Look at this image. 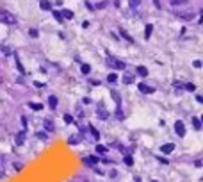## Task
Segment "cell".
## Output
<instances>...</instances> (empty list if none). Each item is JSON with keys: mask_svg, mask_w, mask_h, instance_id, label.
Instances as JSON below:
<instances>
[{"mask_svg": "<svg viewBox=\"0 0 203 182\" xmlns=\"http://www.w3.org/2000/svg\"><path fill=\"white\" fill-rule=\"evenodd\" d=\"M107 152V148L103 145H96V154H105Z\"/></svg>", "mask_w": 203, "mask_h": 182, "instance_id": "d4e9b609", "label": "cell"}, {"mask_svg": "<svg viewBox=\"0 0 203 182\" xmlns=\"http://www.w3.org/2000/svg\"><path fill=\"white\" fill-rule=\"evenodd\" d=\"M152 30H153V25H146V29H144V38L146 39L152 36Z\"/></svg>", "mask_w": 203, "mask_h": 182, "instance_id": "2e32d148", "label": "cell"}, {"mask_svg": "<svg viewBox=\"0 0 203 182\" xmlns=\"http://www.w3.org/2000/svg\"><path fill=\"white\" fill-rule=\"evenodd\" d=\"M89 130H91V134H93V138L98 141V139H100V134H98V130L94 129V127H91V125H89Z\"/></svg>", "mask_w": 203, "mask_h": 182, "instance_id": "7402d4cb", "label": "cell"}, {"mask_svg": "<svg viewBox=\"0 0 203 182\" xmlns=\"http://www.w3.org/2000/svg\"><path fill=\"white\" fill-rule=\"evenodd\" d=\"M80 71H82V73H86V75H87V73L91 71V66H89V64H82V66H80Z\"/></svg>", "mask_w": 203, "mask_h": 182, "instance_id": "603a6c76", "label": "cell"}, {"mask_svg": "<svg viewBox=\"0 0 203 182\" xmlns=\"http://www.w3.org/2000/svg\"><path fill=\"white\" fill-rule=\"evenodd\" d=\"M53 16H55V20H59V22H63V20H64V18H63V15H61L59 11H53Z\"/></svg>", "mask_w": 203, "mask_h": 182, "instance_id": "4316f807", "label": "cell"}, {"mask_svg": "<svg viewBox=\"0 0 203 182\" xmlns=\"http://www.w3.org/2000/svg\"><path fill=\"white\" fill-rule=\"evenodd\" d=\"M137 73H139L141 77H146L148 75V70L144 68V66H137Z\"/></svg>", "mask_w": 203, "mask_h": 182, "instance_id": "e0dca14e", "label": "cell"}, {"mask_svg": "<svg viewBox=\"0 0 203 182\" xmlns=\"http://www.w3.org/2000/svg\"><path fill=\"white\" fill-rule=\"evenodd\" d=\"M192 64H194V68H201V61H198V59H196Z\"/></svg>", "mask_w": 203, "mask_h": 182, "instance_id": "836d02e7", "label": "cell"}, {"mask_svg": "<svg viewBox=\"0 0 203 182\" xmlns=\"http://www.w3.org/2000/svg\"><path fill=\"white\" fill-rule=\"evenodd\" d=\"M139 91H141V93H153V87H152V86H146V84L143 82V84H139Z\"/></svg>", "mask_w": 203, "mask_h": 182, "instance_id": "8992f818", "label": "cell"}, {"mask_svg": "<svg viewBox=\"0 0 203 182\" xmlns=\"http://www.w3.org/2000/svg\"><path fill=\"white\" fill-rule=\"evenodd\" d=\"M192 125H194L196 130H200V129H201V121H200V118H192Z\"/></svg>", "mask_w": 203, "mask_h": 182, "instance_id": "ffe728a7", "label": "cell"}, {"mask_svg": "<svg viewBox=\"0 0 203 182\" xmlns=\"http://www.w3.org/2000/svg\"><path fill=\"white\" fill-rule=\"evenodd\" d=\"M175 15H177L178 18H182V20H192L196 16V13L189 9V11H175Z\"/></svg>", "mask_w": 203, "mask_h": 182, "instance_id": "7a4b0ae2", "label": "cell"}, {"mask_svg": "<svg viewBox=\"0 0 203 182\" xmlns=\"http://www.w3.org/2000/svg\"><path fill=\"white\" fill-rule=\"evenodd\" d=\"M196 100H198V102L201 104V102H203V97H201V95H196Z\"/></svg>", "mask_w": 203, "mask_h": 182, "instance_id": "74e56055", "label": "cell"}, {"mask_svg": "<svg viewBox=\"0 0 203 182\" xmlns=\"http://www.w3.org/2000/svg\"><path fill=\"white\" fill-rule=\"evenodd\" d=\"M153 182H157V180H153Z\"/></svg>", "mask_w": 203, "mask_h": 182, "instance_id": "f35d334b", "label": "cell"}, {"mask_svg": "<svg viewBox=\"0 0 203 182\" xmlns=\"http://www.w3.org/2000/svg\"><path fill=\"white\" fill-rule=\"evenodd\" d=\"M107 80H109L111 84H114V82H118V75H116V73H109V75H107Z\"/></svg>", "mask_w": 203, "mask_h": 182, "instance_id": "9a60e30c", "label": "cell"}, {"mask_svg": "<svg viewBox=\"0 0 203 182\" xmlns=\"http://www.w3.org/2000/svg\"><path fill=\"white\" fill-rule=\"evenodd\" d=\"M130 5H132V7H135V5H139V0H130Z\"/></svg>", "mask_w": 203, "mask_h": 182, "instance_id": "8d00e7d4", "label": "cell"}, {"mask_svg": "<svg viewBox=\"0 0 203 182\" xmlns=\"http://www.w3.org/2000/svg\"><path fill=\"white\" fill-rule=\"evenodd\" d=\"M61 15H63V18H66V20H73V11H70V9H63Z\"/></svg>", "mask_w": 203, "mask_h": 182, "instance_id": "52a82bcc", "label": "cell"}, {"mask_svg": "<svg viewBox=\"0 0 203 182\" xmlns=\"http://www.w3.org/2000/svg\"><path fill=\"white\" fill-rule=\"evenodd\" d=\"M173 150H175V143H166V145L160 146V152L162 154H171Z\"/></svg>", "mask_w": 203, "mask_h": 182, "instance_id": "5b68a950", "label": "cell"}, {"mask_svg": "<svg viewBox=\"0 0 203 182\" xmlns=\"http://www.w3.org/2000/svg\"><path fill=\"white\" fill-rule=\"evenodd\" d=\"M107 61H109L116 70H125V63H123V61H118V59H112V57H109Z\"/></svg>", "mask_w": 203, "mask_h": 182, "instance_id": "277c9868", "label": "cell"}, {"mask_svg": "<svg viewBox=\"0 0 203 182\" xmlns=\"http://www.w3.org/2000/svg\"><path fill=\"white\" fill-rule=\"evenodd\" d=\"M39 7H41L43 11H48V9H52V4L48 2V0H41V4H39Z\"/></svg>", "mask_w": 203, "mask_h": 182, "instance_id": "9c48e42d", "label": "cell"}, {"mask_svg": "<svg viewBox=\"0 0 203 182\" xmlns=\"http://www.w3.org/2000/svg\"><path fill=\"white\" fill-rule=\"evenodd\" d=\"M22 125H23V130H27V120H25V116H22Z\"/></svg>", "mask_w": 203, "mask_h": 182, "instance_id": "e575fe53", "label": "cell"}, {"mask_svg": "<svg viewBox=\"0 0 203 182\" xmlns=\"http://www.w3.org/2000/svg\"><path fill=\"white\" fill-rule=\"evenodd\" d=\"M36 136H38V139H46V134L45 132H38Z\"/></svg>", "mask_w": 203, "mask_h": 182, "instance_id": "d6a6232c", "label": "cell"}, {"mask_svg": "<svg viewBox=\"0 0 203 182\" xmlns=\"http://www.w3.org/2000/svg\"><path fill=\"white\" fill-rule=\"evenodd\" d=\"M0 50H2L4 54H11V50L7 48V46H0Z\"/></svg>", "mask_w": 203, "mask_h": 182, "instance_id": "d590c367", "label": "cell"}, {"mask_svg": "<svg viewBox=\"0 0 203 182\" xmlns=\"http://www.w3.org/2000/svg\"><path fill=\"white\" fill-rule=\"evenodd\" d=\"M16 66H18V70L22 71V73H25V70H23V66H22V63H20V61L16 59Z\"/></svg>", "mask_w": 203, "mask_h": 182, "instance_id": "1f68e13d", "label": "cell"}, {"mask_svg": "<svg viewBox=\"0 0 203 182\" xmlns=\"http://www.w3.org/2000/svg\"><path fill=\"white\" fill-rule=\"evenodd\" d=\"M86 163H91V164H96V163H98V159H96V157H89V159H86Z\"/></svg>", "mask_w": 203, "mask_h": 182, "instance_id": "f546056e", "label": "cell"}, {"mask_svg": "<svg viewBox=\"0 0 203 182\" xmlns=\"http://www.w3.org/2000/svg\"><path fill=\"white\" fill-rule=\"evenodd\" d=\"M112 97H114V100H116V102H118V105H119V104H121V100H119V95H118L116 91H112Z\"/></svg>", "mask_w": 203, "mask_h": 182, "instance_id": "4dcf8cb0", "label": "cell"}, {"mask_svg": "<svg viewBox=\"0 0 203 182\" xmlns=\"http://www.w3.org/2000/svg\"><path fill=\"white\" fill-rule=\"evenodd\" d=\"M48 105H50V109H55L57 107V97H50L48 98Z\"/></svg>", "mask_w": 203, "mask_h": 182, "instance_id": "7c38bea8", "label": "cell"}, {"mask_svg": "<svg viewBox=\"0 0 203 182\" xmlns=\"http://www.w3.org/2000/svg\"><path fill=\"white\" fill-rule=\"evenodd\" d=\"M123 161H125V164H127V166H132V164H134L132 156H125V159H123Z\"/></svg>", "mask_w": 203, "mask_h": 182, "instance_id": "cb8c5ba5", "label": "cell"}, {"mask_svg": "<svg viewBox=\"0 0 203 182\" xmlns=\"http://www.w3.org/2000/svg\"><path fill=\"white\" fill-rule=\"evenodd\" d=\"M5 173V159H4V156L0 154V175H4Z\"/></svg>", "mask_w": 203, "mask_h": 182, "instance_id": "8fae6325", "label": "cell"}, {"mask_svg": "<svg viewBox=\"0 0 203 182\" xmlns=\"http://www.w3.org/2000/svg\"><path fill=\"white\" fill-rule=\"evenodd\" d=\"M68 143H70V145H77V143H80V134H75V136H70V139H68Z\"/></svg>", "mask_w": 203, "mask_h": 182, "instance_id": "ba28073f", "label": "cell"}, {"mask_svg": "<svg viewBox=\"0 0 203 182\" xmlns=\"http://www.w3.org/2000/svg\"><path fill=\"white\" fill-rule=\"evenodd\" d=\"M0 20H2L4 23H9V25H14V23H16L14 15H11V13H7V11H2V13H0Z\"/></svg>", "mask_w": 203, "mask_h": 182, "instance_id": "6da1fadb", "label": "cell"}, {"mask_svg": "<svg viewBox=\"0 0 203 182\" xmlns=\"http://www.w3.org/2000/svg\"><path fill=\"white\" fill-rule=\"evenodd\" d=\"M45 129L48 130V132H53V129H55V127H53V123L50 120H45Z\"/></svg>", "mask_w": 203, "mask_h": 182, "instance_id": "4fadbf2b", "label": "cell"}, {"mask_svg": "<svg viewBox=\"0 0 203 182\" xmlns=\"http://www.w3.org/2000/svg\"><path fill=\"white\" fill-rule=\"evenodd\" d=\"M23 141H25V130H22V132H18V134H16V143H18V145H22Z\"/></svg>", "mask_w": 203, "mask_h": 182, "instance_id": "30bf717a", "label": "cell"}, {"mask_svg": "<svg viewBox=\"0 0 203 182\" xmlns=\"http://www.w3.org/2000/svg\"><path fill=\"white\" fill-rule=\"evenodd\" d=\"M187 2H189V0H169V4H171V5H184Z\"/></svg>", "mask_w": 203, "mask_h": 182, "instance_id": "d6986e66", "label": "cell"}, {"mask_svg": "<svg viewBox=\"0 0 203 182\" xmlns=\"http://www.w3.org/2000/svg\"><path fill=\"white\" fill-rule=\"evenodd\" d=\"M184 87H185L187 91H194V89H196V86H194V84H191V82H189V84H185Z\"/></svg>", "mask_w": 203, "mask_h": 182, "instance_id": "83f0119b", "label": "cell"}, {"mask_svg": "<svg viewBox=\"0 0 203 182\" xmlns=\"http://www.w3.org/2000/svg\"><path fill=\"white\" fill-rule=\"evenodd\" d=\"M64 121H66V123H71V121H73V116H71V114H64Z\"/></svg>", "mask_w": 203, "mask_h": 182, "instance_id": "f1b7e54d", "label": "cell"}, {"mask_svg": "<svg viewBox=\"0 0 203 182\" xmlns=\"http://www.w3.org/2000/svg\"><path fill=\"white\" fill-rule=\"evenodd\" d=\"M175 132H177L180 138L185 136V127H184V123H182V121H175Z\"/></svg>", "mask_w": 203, "mask_h": 182, "instance_id": "3957f363", "label": "cell"}, {"mask_svg": "<svg viewBox=\"0 0 203 182\" xmlns=\"http://www.w3.org/2000/svg\"><path fill=\"white\" fill-rule=\"evenodd\" d=\"M98 116H100V118H103V120L107 118V111H105V107H102V105L98 107Z\"/></svg>", "mask_w": 203, "mask_h": 182, "instance_id": "ac0fdd59", "label": "cell"}, {"mask_svg": "<svg viewBox=\"0 0 203 182\" xmlns=\"http://www.w3.org/2000/svg\"><path fill=\"white\" fill-rule=\"evenodd\" d=\"M119 34H121V36H123V38L127 39V41H130V43L134 41V39H132L130 36H128V34H127V30H125V29H119Z\"/></svg>", "mask_w": 203, "mask_h": 182, "instance_id": "44dd1931", "label": "cell"}, {"mask_svg": "<svg viewBox=\"0 0 203 182\" xmlns=\"http://www.w3.org/2000/svg\"><path fill=\"white\" fill-rule=\"evenodd\" d=\"M123 82H125V84H132V82H134V75H130V73H125Z\"/></svg>", "mask_w": 203, "mask_h": 182, "instance_id": "5bb4252c", "label": "cell"}, {"mask_svg": "<svg viewBox=\"0 0 203 182\" xmlns=\"http://www.w3.org/2000/svg\"><path fill=\"white\" fill-rule=\"evenodd\" d=\"M30 107H32L34 111H41V109H43V105H41V104H30Z\"/></svg>", "mask_w": 203, "mask_h": 182, "instance_id": "484cf974", "label": "cell"}]
</instances>
